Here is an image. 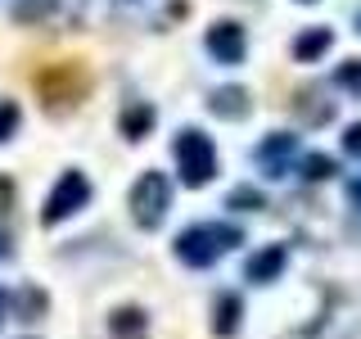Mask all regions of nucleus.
<instances>
[{
    "label": "nucleus",
    "instance_id": "obj_9",
    "mask_svg": "<svg viewBox=\"0 0 361 339\" xmlns=\"http://www.w3.org/2000/svg\"><path fill=\"white\" fill-rule=\"evenodd\" d=\"M240 321H244V299L235 290H221L217 299H212V335L217 339L240 335Z\"/></svg>",
    "mask_w": 361,
    "mask_h": 339
},
{
    "label": "nucleus",
    "instance_id": "obj_14",
    "mask_svg": "<svg viewBox=\"0 0 361 339\" xmlns=\"http://www.w3.org/2000/svg\"><path fill=\"white\" fill-rule=\"evenodd\" d=\"M59 9V0H18L14 5V23H45Z\"/></svg>",
    "mask_w": 361,
    "mask_h": 339
},
{
    "label": "nucleus",
    "instance_id": "obj_1",
    "mask_svg": "<svg viewBox=\"0 0 361 339\" xmlns=\"http://www.w3.org/2000/svg\"><path fill=\"white\" fill-rule=\"evenodd\" d=\"M32 86H37V100L50 113H68L90 95V68L82 59H54L32 73Z\"/></svg>",
    "mask_w": 361,
    "mask_h": 339
},
{
    "label": "nucleus",
    "instance_id": "obj_8",
    "mask_svg": "<svg viewBox=\"0 0 361 339\" xmlns=\"http://www.w3.org/2000/svg\"><path fill=\"white\" fill-rule=\"evenodd\" d=\"M285 263H289V249L285 244H267V249H257V254L244 263V276L253 280V285H271V280H280Z\"/></svg>",
    "mask_w": 361,
    "mask_h": 339
},
{
    "label": "nucleus",
    "instance_id": "obj_16",
    "mask_svg": "<svg viewBox=\"0 0 361 339\" xmlns=\"http://www.w3.org/2000/svg\"><path fill=\"white\" fill-rule=\"evenodd\" d=\"M45 290H37V285H27V290H18V321H37V316L45 312Z\"/></svg>",
    "mask_w": 361,
    "mask_h": 339
},
{
    "label": "nucleus",
    "instance_id": "obj_21",
    "mask_svg": "<svg viewBox=\"0 0 361 339\" xmlns=\"http://www.w3.org/2000/svg\"><path fill=\"white\" fill-rule=\"evenodd\" d=\"M9 208H14V181H9V177H0V218H5Z\"/></svg>",
    "mask_w": 361,
    "mask_h": 339
},
{
    "label": "nucleus",
    "instance_id": "obj_4",
    "mask_svg": "<svg viewBox=\"0 0 361 339\" xmlns=\"http://www.w3.org/2000/svg\"><path fill=\"white\" fill-rule=\"evenodd\" d=\"M167 208H172V181H167L158 167H145L140 177H135L131 186V218L140 231H158L167 218Z\"/></svg>",
    "mask_w": 361,
    "mask_h": 339
},
{
    "label": "nucleus",
    "instance_id": "obj_2",
    "mask_svg": "<svg viewBox=\"0 0 361 339\" xmlns=\"http://www.w3.org/2000/svg\"><path fill=\"white\" fill-rule=\"evenodd\" d=\"M235 244H244V231L231 222H195L176 235V258L185 267H212L217 258H226Z\"/></svg>",
    "mask_w": 361,
    "mask_h": 339
},
{
    "label": "nucleus",
    "instance_id": "obj_20",
    "mask_svg": "<svg viewBox=\"0 0 361 339\" xmlns=\"http://www.w3.org/2000/svg\"><path fill=\"white\" fill-rule=\"evenodd\" d=\"M343 150L353 154V158H361V122H353V127L343 131Z\"/></svg>",
    "mask_w": 361,
    "mask_h": 339
},
{
    "label": "nucleus",
    "instance_id": "obj_15",
    "mask_svg": "<svg viewBox=\"0 0 361 339\" xmlns=\"http://www.w3.org/2000/svg\"><path fill=\"white\" fill-rule=\"evenodd\" d=\"M298 172H302V181H330V177L338 172V163H334L330 154H307Z\"/></svg>",
    "mask_w": 361,
    "mask_h": 339
},
{
    "label": "nucleus",
    "instance_id": "obj_24",
    "mask_svg": "<svg viewBox=\"0 0 361 339\" xmlns=\"http://www.w3.org/2000/svg\"><path fill=\"white\" fill-rule=\"evenodd\" d=\"M0 321H5V294H0Z\"/></svg>",
    "mask_w": 361,
    "mask_h": 339
},
{
    "label": "nucleus",
    "instance_id": "obj_22",
    "mask_svg": "<svg viewBox=\"0 0 361 339\" xmlns=\"http://www.w3.org/2000/svg\"><path fill=\"white\" fill-rule=\"evenodd\" d=\"M348 203H357V208H361V177L348 181Z\"/></svg>",
    "mask_w": 361,
    "mask_h": 339
},
{
    "label": "nucleus",
    "instance_id": "obj_19",
    "mask_svg": "<svg viewBox=\"0 0 361 339\" xmlns=\"http://www.w3.org/2000/svg\"><path fill=\"white\" fill-rule=\"evenodd\" d=\"M334 86L343 90H361V59H343L334 68Z\"/></svg>",
    "mask_w": 361,
    "mask_h": 339
},
{
    "label": "nucleus",
    "instance_id": "obj_17",
    "mask_svg": "<svg viewBox=\"0 0 361 339\" xmlns=\"http://www.w3.org/2000/svg\"><path fill=\"white\" fill-rule=\"evenodd\" d=\"M262 190H253V186H235L231 195H226V208H235V213H257L262 208Z\"/></svg>",
    "mask_w": 361,
    "mask_h": 339
},
{
    "label": "nucleus",
    "instance_id": "obj_12",
    "mask_svg": "<svg viewBox=\"0 0 361 339\" xmlns=\"http://www.w3.org/2000/svg\"><path fill=\"white\" fill-rule=\"evenodd\" d=\"M154 122H158V113L149 100H131L127 109H122V118H118V131L127 136V141H145V136L154 131Z\"/></svg>",
    "mask_w": 361,
    "mask_h": 339
},
{
    "label": "nucleus",
    "instance_id": "obj_6",
    "mask_svg": "<svg viewBox=\"0 0 361 339\" xmlns=\"http://www.w3.org/2000/svg\"><path fill=\"white\" fill-rule=\"evenodd\" d=\"M203 50H208L217 64H226V68L244 64V54H248L244 23H235V18H217V23L208 28V37H203Z\"/></svg>",
    "mask_w": 361,
    "mask_h": 339
},
{
    "label": "nucleus",
    "instance_id": "obj_7",
    "mask_svg": "<svg viewBox=\"0 0 361 339\" xmlns=\"http://www.w3.org/2000/svg\"><path fill=\"white\" fill-rule=\"evenodd\" d=\"M298 154V136H289V131H271L262 145L253 150L257 158V167H262L267 177H285L289 172V158Z\"/></svg>",
    "mask_w": 361,
    "mask_h": 339
},
{
    "label": "nucleus",
    "instance_id": "obj_3",
    "mask_svg": "<svg viewBox=\"0 0 361 339\" xmlns=\"http://www.w3.org/2000/svg\"><path fill=\"white\" fill-rule=\"evenodd\" d=\"M172 158H176V172H180V186L199 190L217 177V145L208 141L199 127H180L176 141H172Z\"/></svg>",
    "mask_w": 361,
    "mask_h": 339
},
{
    "label": "nucleus",
    "instance_id": "obj_23",
    "mask_svg": "<svg viewBox=\"0 0 361 339\" xmlns=\"http://www.w3.org/2000/svg\"><path fill=\"white\" fill-rule=\"evenodd\" d=\"M0 258H9V240H5V235H0Z\"/></svg>",
    "mask_w": 361,
    "mask_h": 339
},
{
    "label": "nucleus",
    "instance_id": "obj_25",
    "mask_svg": "<svg viewBox=\"0 0 361 339\" xmlns=\"http://www.w3.org/2000/svg\"><path fill=\"white\" fill-rule=\"evenodd\" d=\"M298 5H316V0H298Z\"/></svg>",
    "mask_w": 361,
    "mask_h": 339
},
{
    "label": "nucleus",
    "instance_id": "obj_11",
    "mask_svg": "<svg viewBox=\"0 0 361 339\" xmlns=\"http://www.w3.org/2000/svg\"><path fill=\"white\" fill-rule=\"evenodd\" d=\"M109 335H113V339H145V335H149V312L135 308V303L113 308V312H109Z\"/></svg>",
    "mask_w": 361,
    "mask_h": 339
},
{
    "label": "nucleus",
    "instance_id": "obj_5",
    "mask_svg": "<svg viewBox=\"0 0 361 339\" xmlns=\"http://www.w3.org/2000/svg\"><path fill=\"white\" fill-rule=\"evenodd\" d=\"M86 203H90V177L82 172V167H68V172H59V181L50 186V195H45L41 222L59 226V222L73 218V213H82Z\"/></svg>",
    "mask_w": 361,
    "mask_h": 339
},
{
    "label": "nucleus",
    "instance_id": "obj_10",
    "mask_svg": "<svg viewBox=\"0 0 361 339\" xmlns=\"http://www.w3.org/2000/svg\"><path fill=\"white\" fill-rule=\"evenodd\" d=\"M208 113H217V118H226V122H240V118L253 113V95H248L244 86H217L208 95Z\"/></svg>",
    "mask_w": 361,
    "mask_h": 339
},
{
    "label": "nucleus",
    "instance_id": "obj_26",
    "mask_svg": "<svg viewBox=\"0 0 361 339\" xmlns=\"http://www.w3.org/2000/svg\"><path fill=\"white\" fill-rule=\"evenodd\" d=\"M357 32H361V14H357Z\"/></svg>",
    "mask_w": 361,
    "mask_h": 339
},
{
    "label": "nucleus",
    "instance_id": "obj_13",
    "mask_svg": "<svg viewBox=\"0 0 361 339\" xmlns=\"http://www.w3.org/2000/svg\"><path fill=\"white\" fill-rule=\"evenodd\" d=\"M330 45H334V32L330 28H307V32L293 37V59H298V64H316Z\"/></svg>",
    "mask_w": 361,
    "mask_h": 339
},
{
    "label": "nucleus",
    "instance_id": "obj_18",
    "mask_svg": "<svg viewBox=\"0 0 361 339\" xmlns=\"http://www.w3.org/2000/svg\"><path fill=\"white\" fill-rule=\"evenodd\" d=\"M18 122H23V109L14 105V100H5V95H0V145H5V141H14Z\"/></svg>",
    "mask_w": 361,
    "mask_h": 339
}]
</instances>
